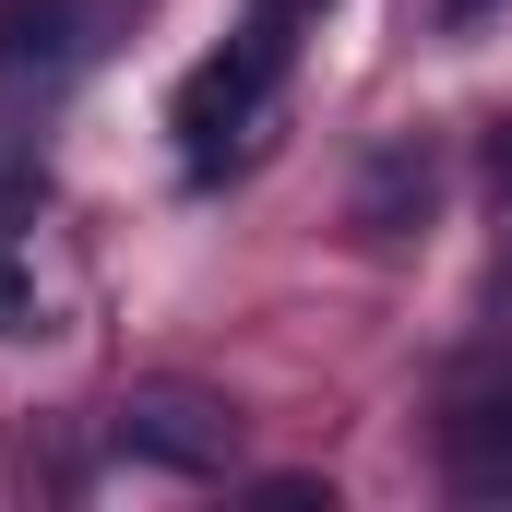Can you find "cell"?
Returning a JSON list of instances; mask_svg holds the SVG:
<instances>
[{
	"instance_id": "cell-3",
	"label": "cell",
	"mask_w": 512,
	"mask_h": 512,
	"mask_svg": "<svg viewBox=\"0 0 512 512\" xmlns=\"http://www.w3.org/2000/svg\"><path fill=\"white\" fill-rule=\"evenodd\" d=\"M72 60H84L72 0H0V84H60Z\"/></svg>"
},
{
	"instance_id": "cell-4",
	"label": "cell",
	"mask_w": 512,
	"mask_h": 512,
	"mask_svg": "<svg viewBox=\"0 0 512 512\" xmlns=\"http://www.w3.org/2000/svg\"><path fill=\"white\" fill-rule=\"evenodd\" d=\"M441 465H453V489H465V501H512V393L453 417V453H441Z\"/></svg>"
},
{
	"instance_id": "cell-8",
	"label": "cell",
	"mask_w": 512,
	"mask_h": 512,
	"mask_svg": "<svg viewBox=\"0 0 512 512\" xmlns=\"http://www.w3.org/2000/svg\"><path fill=\"white\" fill-rule=\"evenodd\" d=\"M501 191H512V131H501Z\"/></svg>"
},
{
	"instance_id": "cell-1",
	"label": "cell",
	"mask_w": 512,
	"mask_h": 512,
	"mask_svg": "<svg viewBox=\"0 0 512 512\" xmlns=\"http://www.w3.org/2000/svg\"><path fill=\"white\" fill-rule=\"evenodd\" d=\"M286 60H298V12H274V0H251V24L179 84V155L215 179L227 155H251L262 120H274V84H286Z\"/></svg>"
},
{
	"instance_id": "cell-7",
	"label": "cell",
	"mask_w": 512,
	"mask_h": 512,
	"mask_svg": "<svg viewBox=\"0 0 512 512\" xmlns=\"http://www.w3.org/2000/svg\"><path fill=\"white\" fill-rule=\"evenodd\" d=\"M274 12H298V24H310V12H334V0H274Z\"/></svg>"
},
{
	"instance_id": "cell-6",
	"label": "cell",
	"mask_w": 512,
	"mask_h": 512,
	"mask_svg": "<svg viewBox=\"0 0 512 512\" xmlns=\"http://www.w3.org/2000/svg\"><path fill=\"white\" fill-rule=\"evenodd\" d=\"M477 12H489V0H441V24H453V36H465V24H477Z\"/></svg>"
},
{
	"instance_id": "cell-2",
	"label": "cell",
	"mask_w": 512,
	"mask_h": 512,
	"mask_svg": "<svg viewBox=\"0 0 512 512\" xmlns=\"http://www.w3.org/2000/svg\"><path fill=\"white\" fill-rule=\"evenodd\" d=\"M108 441H120L131 465H155V477H227V453H239V405L203 382H131L108 405Z\"/></svg>"
},
{
	"instance_id": "cell-5",
	"label": "cell",
	"mask_w": 512,
	"mask_h": 512,
	"mask_svg": "<svg viewBox=\"0 0 512 512\" xmlns=\"http://www.w3.org/2000/svg\"><path fill=\"white\" fill-rule=\"evenodd\" d=\"M24 322H36V286H24V262L0 251V334H24Z\"/></svg>"
}]
</instances>
